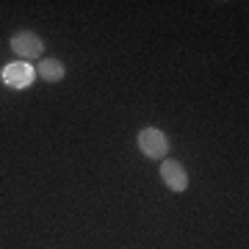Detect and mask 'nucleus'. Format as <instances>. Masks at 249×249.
I'll list each match as a JSON object with an SVG mask.
<instances>
[{
	"label": "nucleus",
	"mask_w": 249,
	"mask_h": 249,
	"mask_svg": "<svg viewBox=\"0 0 249 249\" xmlns=\"http://www.w3.org/2000/svg\"><path fill=\"white\" fill-rule=\"evenodd\" d=\"M11 50L19 55V61H34V58L42 55L45 42H42V36L34 34V31H19V34L11 36Z\"/></svg>",
	"instance_id": "obj_2"
},
{
	"label": "nucleus",
	"mask_w": 249,
	"mask_h": 249,
	"mask_svg": "<svg viewBox=\"0 0 249 249\" xmlns=\"http://www.w3.org/2000/svg\"><path fill=\"white\" fill-rule=\"evenodd\" d=\"M36 75H39V78L45 80V83H58V80H64L67 70H64V64L58 61V58H45V61L39 64Z\"/></svg>",
	"instance_id": "obj_5"
},
{
	"label": "nucleus",
	"mask_w": 249,
	"mask_h": 249,
	"mask_svg": "<svg viewBox=\"0 0 249 249\" xmlns=\"http://www.w3.org/2000/svg\"><path fill=\"white\" fill-rule=\"evenodd\" d=\"M160 180L166 183L169 191H186L188 188V172L180 160H163L160 163Z\"/></svg>",
	"instance_id": "obj_4"
},
{
	"label": "nucleus",
	"mask_w": 249,
	"mask_h": 249,
	"mask_svg": "<svg viewBox=\"0 0 249 249\" xmlns=\"http://www.w3.org/2000/svg\"><path fill=\"white\" fill-rule=\"evenodd\" d=\"M136 142H139V150L152 160L166 158V152H169V139H166V133L158 130V127H144Z\"/></svg>",
	"instance_id": "obj_1"
},
{
	"label": "nucleus",
	"mask_w": 249,
	"mask_h": 249,
	"mask_svg": "<svg viewBox=\"0 0 249 249\" xmlns=\"http://www.w3.org/2000/svg\"><path fill=\"white\" fill-rule=\"evenodd\" d=\"M34 78H36V70L28 61H14L3 70V80L11 89H28L34 83Z\"/></svg>",
	"instance_id": "obj_3"
}]
</instances>
